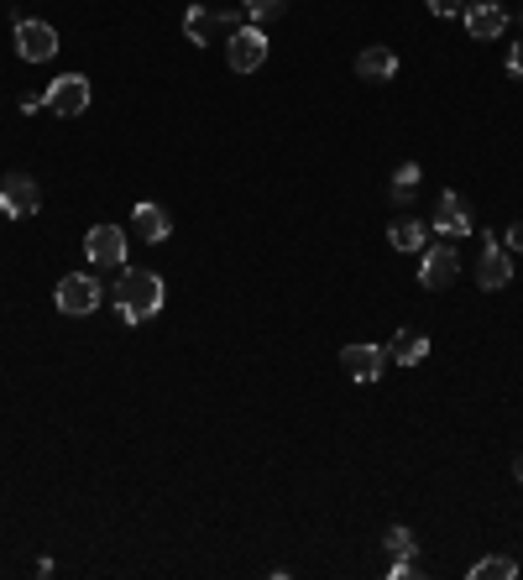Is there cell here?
Segmentation results:
<instances>
[{"mask_svg":"<svg viewBox=\"0 0 523 580\" xmlns=\"http://www.w3.org/2000/svg\"><path fill=\"white\" fill-rule=\"evenodd\" d=\"M398 366H419L424 356H429V335H419V330H403V335H393V351H388Z\"/></svg>","mask_w":523,"mask_h":580,"instance_id":"obj_16","label":"cell"},{"mask_svg":"<svg viewBox=\"0 0 523 580\" xmlns=\"http://www.w3.org/2000/svg\"><path fill=\"white\" fill-rule=\"evenodd\" d=\"M16 53L27 63H48L58 53V32L48 21H32V16H16Z\"/></svg>","mask_w":523,"mask_h":580,"instance_id":"obj_5","label":"cell"},{"mask_svg":"<svg viewBox=\"0 0 523 580\" xmlns=\"http://www.w3.org/2000/svg\"><path fill=\"white\" fill-rule=\"evenodd\" d=\"M461 21H466V32H471V37H482V42H492V37H503V32H508V11L497 6V0H466Z\"/></svg>","mask_w":523,"mask_h":580,"instance_id":"obj_11","label":"cell"},{"mask_svg":"<svg viewBox=\"0 0 523 580\" xmlns=\"http://www.w3.org/2000/svg\"><path fill=\"white\" fill-rule=\"evenodd\" d=\"M340 366H346V377L351 382H377L382 371H388V351H382V345H346V351H340Z\"/></svg>","mask_w":523,"mask_h":580,"instance_id":"obj_10","label":"cell"},{"mask_svg":"<svg viewBox=\"0 0 523 580\" xmlns=\"http://www.w3.org/2000/svg\"><path fill=\"white\" fill-rule=\"evenodd\" d=\"M461 277V257L450 246H429L424 257H419V283L429 288V293H440V288H450Z\"/></svg>","mask_w":523,"mask_h":580,"instance_id":"obj_9","label":"cell"},{"mask_svg":"<svg viewBox=\"0 0 523 580\" xmlns=\"http://www.w3.org/2000/svg\"><path fill=\"white\" fill-rule=\"evenodd\" d=\"M382 544H388V554H393V560H408V554L419 549V544H414V533H408V528H388V539H382Z\"/></svg>","mask_w":523,"mask_h":580,"instance_id":"obj_20","label":"cell"},{"mask_svg":"<svg viewBox=\"0 0 523 580\" xmlns=\"http://www.w3.org/2000/svg\"><path fill=\"white\" fill-rule=\"evenodd\" d=\"M414 189H419V162H403L393 173V204H414Z\"/></svg>","mask_w":523,"mask_h":580,"instance_id":"obj_18","label":"cell"},{"mask_svg":"<svg viewBox=\"0 0 523 580\" xmlns=\"http://www.w3.org/2000/svg\"><path fill=\"white\" fill-rule=\"evenodd\" d=\"M435 230H440V236H471V204L456 189L440 194V204H435Z\"/></svg>","mask_w":523,"mask_h":580,"instance_id":"obj_13","label":"cell"},{"mask_svg":"<svg viewBox=\"0 0 523 580\" xmlns=\"http://www.w3.org/2000/svg\"><path fill=\"white\" fill-rule=\"evenodd\" d=\"M429 11L450 21V16H461V11H466V0H429Z\"/></svg>","mask_w":523,"mask_h":580,"instance_id":"obj_22","label":"cell"},{"mask_svg":"<svg viewBox=\"0 0 523 580\" xmlns=\"http://www.w3.org/2000/svg\"><path fill=\"white\" fill-rule=\"evenodd\" d=\"M241 21H246V11H204V6H194V11L184 16V37L194 42V48H210V42L231 37Z\"/></svg>","mask_w":523,"mask_h":580,"instance_id":"obj_3","label":"cell"},{"mask_svg":"<svg viewBox=\"0 0 523 580\" xmlns=\"http://www.w3.org/2000/svg\"><path fill=\"white\" fill-rule=\"evenodd\" d=\"M508 74L523 79V42H513V53H508Z\"/></svg>","mask_w":523,"mask_h":580,"instance_id":"obj_24","label":"cell"},{"mask_svg":"<svg viewBox=\"0 0 523 580\" xmlns=\"http://www.w3.org/2000/svg\"><path fill=\"white\" fill-rule=\"evenodd\" d=\"M508 251H523V225H508V236H503Z\"/></svg>","mask_w":523,"mask_h":580,"instance_id":"obj_25","label":"cell"},{"mask_svg":"<svg viewBox=\"0 0 523 580\" xmlns=\"http://www.w3.org/2000/svg\"><path fill=\"white\" fill-rule=\"evenodd\" d=\"M116 309L126 324H142L163 309V277L147 272V267H126L121 283H116Z\"/></svg>","mask_w":523,"mask_h":580,"instance_id":"obj_1","label":"cell"},{"mask_svg":"<svg viewBox=\"0 0 523 580\" xmlns=\"http://www.w3.org/2000/svg\"><path fill=\"white\" fill-rule=\"evenodd\" d=\"M37 204H42V189H37V178H27V173H11V178H0V215H11V220H27V215H37Z\"/></svg>","mask_w":523,"mask_h":580,"instance_id":"obj_7","label":"cell"},{"mask_svg":"<svg viewBox=\"0 0 523 580\" xmlns=\"http://www.w3.org/2000/svg\"><path fill=\"white\" fill-rule=\"evenodd\" d=\"M42 105H48L53 115H84V110H89V79H84V74L53 79L48 89H42Z\"/></svg>","mask_w":523,"mask_h":580,"instance_id":"obj_8","label":"cell"},{"mask_svg":"<svg viewBox=\"0 0 523 580\" xmlns=\"http://www.w3.org/2000/svg\"><path fill=\"white\" fill-rule=\"evenodd\" d=\"M476 283H482L487 293L513 283V251L497 241V236H487V251H482V262H476Z\"/></svg>","mask_w":523,"mask_h":580,"instance_id":"obj_12","label":"cell"},{"mask_svg":"<svg viewBox=\"0 0 523 580\" xmlns=\"http://www.w3.org/2000/svg\"><path fill=\"white\" fill-rule=\"evenodd\" d=\"M513 476H518V481H523V455H518V466H513Z\"/></svg>","mask_w":523,"mask_h":580,"instance_id":"obj_26","label":"cell"},{"mask_svg":"<svg viewBox=\"0 0 523 580\" xmlns=\"http://www.w3.org/2000/svg\"><path fill=\"white\" fill-rule=\"evenodd\" d=\"M225 58H231L236 74H257V68L267 63V32L257 27V21H241V27L225 37Z\"/></svg>","mask_w":523,"mask_h":580,"instance_id":"obj_2","label":"cell"},{"mask_svg":"<svg viewBox=\"0 0 523 580\" xmlns=\"http://www.w3.org/2000/svg\"><path fill=\"white\" fill-rule=\"evenodd\" d=\"M388 241H393L398 251H424V241H429V236H424V225H419V220H408V215H403V220L388 230Z\"/></svg>","mask_w":523,"mask_h":580,"instance_id":"obj_17","label":"cell"},{"mask_svg":"<svg viewBox=\"0 0 523 580\" xmlns=\"http://www.w3.org/2000/svg\"><path fill=\"white\" fill-rule=\"evenodd\" d=\"M84 257H89V267H121L126 262V230L121 225H95L84 236Z\"/></svg>","mask_w":523,"mask_h":580,"instance_id":"obj_6","label":"cell"},{"mask_svg":"<svg viewBox=\"0 0 523 580\" xmlns=\"http://www.w3.org/2000/svg\"><path fill=\"white\" fill-rule=\"evenodd\" d=\"M131 225H136V236H142V241H168L173 236V215L163 210V204H152V199H142L131 210Z\"/></svg>","mask_w":523,"mask_h":580,"instance_id":"obj_14","label":"cell"},{"mask_svg":"<svg viewBox=\"0 0 523 580\" xmlns=\"http://www.w3.org/2000/svg\"><path fill=\"white\" fill-rule=\"evenodd\" d=\"M518 27H523V11H518Z\"/></svg>","mask_w":523,"mask_h":580,"instance_id":"obj_27","label":"cell"},{"mask_svg":"<svg viewBox=\"0 0 523 580\" xmlns=\"http://www.w3.org/2000/svg\"><path fill=\"white\" fill-rule=\"evenodd\" d=\"M513 575H518V565L508 560V554H492V560L471 565V580H513Z\"/></svg>","mask_w":523,"mask_h":580,"instance_id":"obj_19","label":"cell"},{"mask_svg":"<svg viewBox=\"0 0 523 580\" xmlns=\"http://www.w3.org/2000/svg\"><path fill=\"white\" fill-rule=\"evenodd\" d=\"M393 575H398V580H408V575H419V560H414V554H408V560H393Z\"/></svg>","mask_w":523,"mask_h":580,"instance_id":"obj_23","label":"cell"},{"mask_svg":"<svg viewBox=\"0 0 523 580\" xmlns=\"http://www.w3.org/2000/svg\"><path fill=\"white\" fill-rule=\"evenodd\" d=\"M100 293H105V288H100L89 272H68L53 298H58V309H63L68 319H84V314H95V309H100Z\"/></svg>","mask_w":523,"mask_h":580,"instance_id":"obj_4","label":"cell"},{"mask_svg":"<svg viewBox=\"0 0 523 580\" xmlns=\"http://www.w3.org/2000/svg\"><path fill=\"white\" fill-rule=\"evenodd\" d=\"M288 6V0H241V11H246V21H257V27H262V21L267 16H278Z\"/></svg>","mask_w":523,"mask_h":580,"instance_id":"obj_21","label":"cell"},{"mask_svg":"<svg viewBox=\"0 0 523 580\" xmlns=\"http://www.w3.org/2000/svg\"><path fill=\"white\" fill-rule=\"evenodd\" d=\"M356 74L367 79V84H388L398 74V53L393 48H367V53L356 58Z\"/></svg>","mask_w":523,"mask_h":580,"instance_id":"obj_15","label":"cell"}]
</instances>
